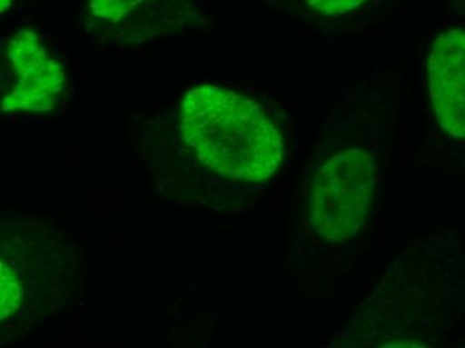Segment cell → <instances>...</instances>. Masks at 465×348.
I'll use <instances>...</instances> for the list:
<instances>
[{"instance_id": "5b68a950", "label": "cell", "mask_w": 465, "mask_h": 348, "mask_svg": "<svg viewBox=\"0 0 465 348\" xmlns=\"http://www.w3.org/2000/svg\"><path fill=\"white\" fill-rule=\"evenodd\" d=\"M430 97L444 132L465 138V30L452 28L433 42L428 58Z\"/></svg>"}, {"instance_id": "7a4b0ae2", "label": "cell", "mask_w": 465, "mask_h": 348, "mask_svg": "<svg viewBox=\"0 0 465 348\" xmlns=\"http://www.w3.org/2000/svg\"><path fill=\"white\" fill-rule=\"evenodd\" d=\"M5 229L2 237V323L25 322L64 295L75 262L69 245L38 224Z\"/></svg>"}, {"instance_id": "ba28073f", "label": "cell", "mask_w": 465, "mask_h": 348, "mask_svg": "<svg viewBox=\"0 0 465 348\" xmlns=\"http://www.w3.org/2000/svg\"><path fill=\"white\" fill-rule=\"evenodd\" d=\"M11 0H0V10L5 13L7 10L8 5H10Z\"/></svg>"}, {"instance_id": "6da1fadb", "label": "cell", "mask_w": 465, "mask_h": 348, "mask_svg": "<svg viewBox=\"0 0 465 348\" xmlns=\"http://www.w3.org/2000/svg\"><path fill=\"white\" fill-rule=\"evenodd\" d=\"M180 134L209 171L232 180L273 177L283 158L282 134L251 98L218 85L186 93L178 113Z\"/></svg>"}, {"instance_id": "8992f818", "label": "cell", "mask_w": 465, "mask_h": 348, "mask_svg": "<svg viewBox=\"0 0 465 348\" xmlns=\"http://www.w3.org/2000/svg\"><path fill=\"white\" fill-rule=\"evenodd\" d=\"M143 2L144 0H90V10L96 18L116 24L126 18Z\"/></svg>"}, {"instance_id": "52a82bcc", "label": "cell", "mask_w": 465, "mask_h": 348, "mask_svg": "<svg viewBox=\"0 0 465 348\" xmlns=\"http://www.w3.org/2000/svg\"><path fill=\"white\" fill-rule=\"evenodd\" d=\"M300 2L303 11L312 15L334 18L356 10L368 0H300Z\"/></svg>"}, {"instance_id": "3957f363", "label": "cell", "mask_w": 465, "mask_h": 348, "mask_svg": "<svg viewBox=\"0 0 465 348\" xmlns=\"http://www.w3.org/2000/svg\"><path fill=\"white\" fill-rule=\"evenodd\" d=\"M376 172L372 155L361 149L344 150L319 169L312 183L309 214L322 240L341 243L361 231L376 191Z\"/></svg>"}, {"instance_id": "277c9868", "label": "cell", "mask_w": 465, "mask_h": 348, "mask_svg": "<svg viewBox=\"0 0 465 348\" xmlns=\"http://www.w3.org/2000/svg\"><path fill=\"white\" fill-rule=\"evenodd\" d=\"M5 53L16 82L3 98V112L53 110L64 94L66 73L61 62L48 54L41 36L24 28L11 36Z\"/></svg>"}]
</instances>
